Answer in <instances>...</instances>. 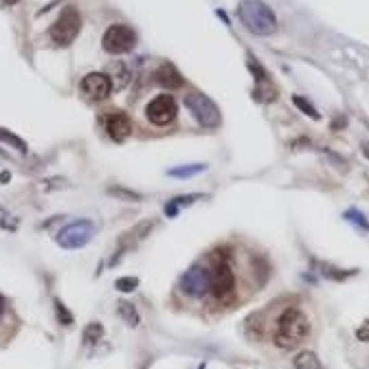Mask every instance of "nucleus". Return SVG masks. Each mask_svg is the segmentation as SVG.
I'll return each mask as SVG.
<instances>
[{
    "mask_svg": "<svg viewBox=\"0 0 369 369\" xmlns=\"http://www.w3.org/2000/svg\"><path fill=\"white\" fill-rule=\"evenodd\" d=\"M117 290H121V292H132L136 286H138V280L136 277H121V280H117Z\"/></svg>",
    "mask_w": 369,
    "mask_h": 369,
    "instance_id": "nucleus-21",
    "label": "nucleus"
},
{
    "mask_svg": "<svg viewBox=\"0 0 369 369\" xmlns=\"http://www.w3.org/2000/svg\"><path fill=\"white\" fill-rule=\"evenodd\" d=\"M209 270H211L209 292L218 299L220 304L233 302V297H236V272L228 264V258L226 255H211Z\"/></svg>",
    "mask_w": 369,
    "mask_h": 369,
    "instance_id": "nucleus-3",
    "label": "nucleus"
},
{
    "mask_svg": "<svg viewBox=\"0 0 369 369\" xmlns=\"http://www.w3.org/2000/svg\"><path fill=\"white\" fill-rule=\"evenodd\" d=\"M143 369H145V367H143Z\"/></svg>",
    "mask_w": 369,
    "mask_h": 369,
    "instance_id": "nucleus-29",
    "label": "nucleus"
},
{
    "mask_svg": "<svg viewBox=\"0 0 369 369\" xmlns=\"http://www.w3.org/2000/svg\"><path fill=\"white\" fill-rule=\"evenodd\" d=\"M310 336V321L304 314L302 308L290 306L286 308L280 319H277V328H275V345L284 352H292L299 345H304V341Z\"/></svg>",
    "mask_w": 369,
    "mask_h": 369,
    "instance_id": "nucleus-1",
    "label": "nucleus"
},
{
    "mask_svg": "<svg viewBox=\"0 0 369 369\" xmlns=\"http://www.w3.org/2000/svg\"><path fill=\"white\" fill-rule=\"evenodd\" d=\"M294 369H323L319 356L314 352H302V354H297L294 358Z\"/></svg>",
    "mask_w": 369,
    "mask_h": 369,
    "instance_id": "nucleus-15",
    "label": "nucleus"
},
{
    "mask_svg": "<svg viewBox=\"0 0 369 369\" xmlns=\"http://www.w3.org/2000/svg\"><path fill=\"white\" fill-rule=\"evenodd\" d=\"M356 338L363 341V343H369V321H365L363 326L356 330Z\"/></svg>",
    "mask_w": 369,
    "mask_h": 369,
    "instance_id": "nucleus-24",
    "label": "nucleus"
},
{
    "mask_svg": "<svg viewBox=\"0 0 369 369\" xmlns=\"http://www.w3.org/2000/svg\"><path fill=\"white\" fill-rule=\"evenodd\" d=\"M204 170H206V165L196 163V165H182V167H174V170H170L167 174H170V176H174V178H189V176H196V174H200V172H204Z\"/></svg>",
    "mask_w": 369,
    "mask_h": 369,
    "instance_id": "nucleus-16",
    "label": "nucleus"
},
{
    "mask_svg": "<svg viewBox=\"0 0 369 369\" xmlns=\"http://www.w3.org/2000/svg\"><path fill=\"white\" fill-rule=\"evenodd\" d=\"M101 123L108 132V136L112 138V141H126V138L132 134V121L126 112L121 110H110L106 112L104 117H101Z\"/></svg>",
    "mask_w": 369,
    "mask_h": 369,
    "instance_id": "nucleus-10",
    "label": "nucleus"
},
{
    "mask_svg": "<svg viewBox=\"0 0 369 369\" xmlns=\"http://www.w3.org/2000/svg\"><path fill=\"white\" fill-rule=\"evenodd\" d=\"M363 154H365V156L369 158V143H365V145H363Z\"/></svg>",
    "mask_w": 369,
    "mask_h": 369,
    "instance_id": "nucleus-26",
    "label": "nucleus"
},
{
    "mask_svg": "<svg viewBox=\"0 0 369 369\" xmlns=\"http://www.w3.org/2000/svg\"><path fill=\"white\" fill-rule=\"evenodd\" d=\"M180 288L189 297H204L211 288V270L209 264H194L187 272L180 277Z\"/></svg>",
    "mask_w": 369,
    "mask_h": 369,
    "instance_id": "nucleus-7",
    "label": "nucleus"
},
{
    "mask_svg": "<svg viewBox=\"0 0 369 369\" xmlns=\"http://www.w3.org/2000/svg\"><path fill=\"white\" fill-rule=\"evenodd\" d=\"M345 218H348L350 222H354L356 226L369 231V222H367V216H365V214H360V211H356V209H350V211H345Z\"/></svg>",
    "mask_w": 369,
    "mask_h": 369,
    "instance_id": "nucleus-20",
    "label": "nucleus"
},
{
    "mask_svg": "<svg viewBox=\"0 0 369 369\" xmlns=\"http://www.w3.org/2000/svg\"><path fill=\"white\" fill-rule=\"evenodd\" d=\"M82 92L92 101H104L112 92V84L106 73H88L82 79Z\"/></svg>",
    "mask_w": 369,
    "mask_h": 369,
    "instance_id": "nucleus-12",
    "label": "nucleus"
},
{
    "mask_svg": "<svg viewBox=\"0 0 369 369\" xmlns=\"http://www.w3.org/2000/svg\"><path fill=\"white\" fill-rule=\"evenodd\" d=\"M106 75L112 84V90H123L132 82V71L126 62H110L106 68Z\"/></svg>",
    "mask_w": 369,
    "mask_h": 369,
    "instance_id": "nucleus-13",
    "label": "nucleus"
},
{
    "mask_svg": "<svg viewBox=\"0 0 369 369\" xmlns=\"http://www.w3.org/2000/svg\"><path fill=\"white\" fill-rule=\"evenodd\" d=\"M145 114L148 119L154 123V126H170L176 114H178V106H176V99L170 97V95H158L154 97L148 108H145Z\"/></svg>",
    "mask_w": 369,
    "mask_h": 369,
    "instance_id": "nucleus-9",
    "label": "nucleus"
},
{
    "mask_svg": "<svg viewBox=\"0 0 369 369\" xmlns=\"http://www.w3.org/2000/svg\"><path fill=\"white\" fill-rule=\"evenodd\" d=\"M238 16L244 27L255 35H272L277 31L275 11L262 0H240Z\"/></svg>",
    "mask_w": 369,
    "mask_h": 369,
    "instance_id": "nucleus-2",
    "label": "nucleus"
},
{
    "mask_svg": "<svg viewBox=\"0 0 369 369\" xmlns=\"http://www.w3.org/2000/svg\"><path fill=\"white\" fill-rule=\"evenodd\" d=\"M92 233H95V224H92L90 220H77V222H71L60 231L57 244L62 248L75 250V248L86 246L92 240Z\"/></svg>",
    "mask_w": 369,
    "mask_h": 369,
    "instance_id": "nucleus-8",
    "label": "nucleus"
},
{
    "mask_svg": "<svg viewBox=\"0 0 369 369\" xmlns=\"http://www.w3.org/2000/svg\"><path fill=\"white\" fill-rule=\"evenodd\" d=\"M248 68H250V73L253 77H255V90H253V97L260 99V101H275V95H277V88L272 86L268 73L264 71V66L253 57L248 55Z\"/></svg>",
    "mask_w": 369,
    "mask_h": 369,
    "instance_id": "nucleus-11",
    "label": "nucleus"
},
{
    "mask_svg": "<svg viewBox=\"0 0 369 369\" xmlns=\"http://www.w3.org/2000/svg\"><path fill=\"white\" fill-rule=\"evenodd\" d=\"M3 312H5V299L0 297V316H3Z\"/></svg>",
    "mask_w": 369,
    "mask_h": 369,
    "instance_id": "nucleus-25",
    "label": "nucleus"
},
{
    "mask_svg": "<svg viewBox=\"0 0 369 369\" xmlns=\"http://www.w3.org/2000/svg\"><path fill=\"white\" fill-rule=\"evenodd\" d=\"M0 138H3V141H9V143H13L20 152H27V145L20 141L18 136H13V134H7L5 130H0Z\"/></svg>",
    "mask_w": 369,
    "mask_h": 369,
    "instance_id": "nucleus-23",
    "label": "nucleus"
},
{
    "mask_svg": "<svg viewBox=\"0 0 369 369\" xmlns=\"http://www.w3.org/2000/svg\"><path fill=\"white\" fill-rule=\"evenodd\" d=\"M55 308H57V319L64 323V326H71V323H73V316H71V312L66 310V306L60 304V302H55Z\"/></svg>",
    "mask_w": 369,
    "mask_h": 369,
    "instance_id": "nucleus-22",
    "label": "nucleus"
},
{
    "mask_svg": "<svg viewBox=\"0 0 369 369\" xmlns=\"http://www.w3.org/2000/svg\"><path fill=\"white\" fill-rule=\"evenodd\" d=\"M154 79H156V84L158 86H163V88H167V90H176V88H182V84H184V79H182V75L176 71V66L174 64H163L158 68V71L154 73Z\"/></svg>",
    "mask_w": 369,
    "mask_h": 369,
    "instance_id": "nucleus-14",
    "label": "nucleus"
},
{
    "mask_svg": "<svg viewBox=\"0 0 369 369\" xmlns=\"http://www.w3.org/2000/svg\"><path fill=\"white\" fill-rule=\"evenodd\" d=\"M119 314L123 316V321L128 323V326H132V328L138 323V314H136L134 306L128 304V302H119Z\"/></svg>",
    "mask_w": 369,
    "mask_h": 369,
    "instance_id": "nucleus-17",
    "label": "nucleus"
},
{
    "mask_svg": "<svg viewBox=\"0 0 369 369\" xmlns=\"http://www.w3.org/2000/svg\"><path fill=\"white\" fill-rule=\"evenodd\" d=\"M184 106L194 114V119L204 128H218L222 123L220 108L214 104L211 97L200 95V92H189V95L184 97Z\"/></svg>",
    "mask_w": 369,
    "mask_h": 369,
    "instance_id": "nucleus-5",
    "label": "nucleus"
},
{
    "mask_svg": "<svg viewBox=\"0 0 369 369\" xmlns=\"http://www.w3.org/2000/svg\"><path fill=\"white\" fill-rule=\"evenodd\" d=\"M5 3H7V5H16V3H18V0H5Z\"/></svg>",
    "mask_w": 369,
    "mask_h": 369,
    "instance_id": "nucleus-27",
    "label": "nucleus"
},
{
    "mask_svg": "<svg viewBox=\"0 0 369 369\" xmlns=\"http://www.w3.org/2000/svg\"><path fill=\"white\" fill-rule=\"evenodd\" d=\"M367 180H369V176H367Z\"/></svg>",
    "mask_w": 369,
    "mask_h": 369,
    "instance_id": "nucleus-28",
    "label": "nucleus"
},
{
    "mask_svg": "<svg viewBox=\"0 0 369 369\" xmlns=\"http://www.w3.org/2000/svg\"><path fill=\"white\" fill-rule=\"evenodd\" d=\"M134 44H136V33L128 25H112L106 29L101 38L104 51L110 55H123L134 49Z\"/></svg>",
    "mask_w": 369,
    "mask_h": 369,
    "instance_id": "nucleus-6",
    "label": "nucleus"
},
{
    "mask_svg": "<svg viewBox=\"0 0 369 369\" xmlns=\"http://www.w3.org/2000/svg\"><path fill=\"white\" fill-rule=\"evenodd\" d=\"M292 101H294V106H297L299 110H302V112H306L308 117H312V119H319V117H321V114L316 112V108H314V106H312L310 101H306V99H304L302 95H294V97H292Z\"/></svg>",
    "mask_w": 369,
    "mask_h": 369,
    "instance_id": "nucleus-18",
    "label": "nucleus"
},
{
    "mask_svg": "<svg viewBox=\"0 0 369 369\" xmlns=\"http://www.w3.org/2000/svg\"><path fill=\"white\" fill-rule=\"evenodd\" d=\"M101 323H90V326L86 328V332H84V343L86 345H95L97 341H99V336H101Z\"/></svg>",
    "mask_w": 369,
    "mask_h": 369,
    "instance_id": "nucleus-19",
    "label": "nucleus"
},
{
    "mask_svg": "<svg viewBox=\"0 0 369 369\" xmlns=\"http://www.w3.org/2000/svg\"><path fill=\"white\" fill-rule=\"evenodd\" d=\"M82 31V16L75 7H64L57 20L51 25V40L57 46H68Z\"/></svg>",
    "mask_w": 369,
    "mask_h": 369,
    "instance_id": "nucleus-4",
    "label": "nucleus"
}]
</instances>
